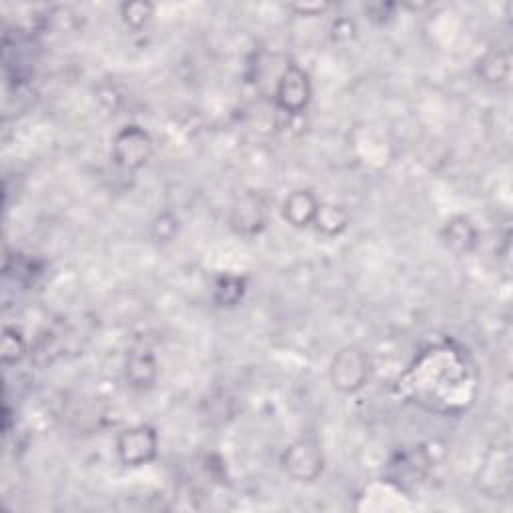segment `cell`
Listing matches in <instances>:
<instances>
[{"label":"cell","instance_id":"12","mask_svg":"<svg viewBox=\"0 0 513 513\" xmlns=\"http://www.w3.org/2000/svg\"><path fill=\"white\" fill-rule=\"evenodd\" d=\"M243 293H245V281L241 277L225 275V277L216 281L215 299L221 305V307H233V305L239 303Z\"/></svg>","mask_w":513,"mask_h":513},{"label":"cell","instance_id":"7","mask_svg":"<svg viewBox=\"0 0 513 513\" xmlns=\"http://www.w3.org/2000/svg\"><path fill=\"white\" fill-rule=\"evenodd\" d=\"M126 383L133 389H149L156 379V361L155 355L149 347L139 345V347L131 349L126 357Z\"/></svg>","mask_w":513,"mask_h":513},{"label":"cell","instance_id":"8","mask_svg":"<svg viewBox=\"0 0 513 513\" xmlns=\"http://www.w3.org/2000/svg\"><path fill=\"white\" fill-rule=\"evenodd\" d=\"M319 201L311 191L299 189L293 191L283 203V216L285 221L293 226H309L315 223V216L319 211Z\"/></svg>","mask_w":513,"mask_h":513},{"label":"cell","instance_id":"13","mask_svg":"<svg viewBox=\"0 0 513 513\" xmlns=\"http://www.w3.org/2000/svg\"><path fill=\"white\" fill-rule=\"evenodd\" d=\"M155 15V6L151 3H125L121 6L123 21L131 28H143Z\"/></svg>","mask_w":513,"mask_h":513},{"label":"cell","instance_id":"9","mask_svg":"<svg viewBox=\"0 0 513 513\" xmlns=\"http://www.w3.org/2000/svg\"><path fill=\"white\" fill-rule=\"evenodd\" d=\"M443 241L453 253H469L478 243V231L466 216H453L443 226Z\"/></svg>","mask_w":513,"mask_h":513},{"label":"cell","instance_id":"4","mask_svg":"<svg viewBox=\"0 0 513 513\" xmlns=\"http://www.w3.org/2000/svg\"><path fill=\"white\" fill-rule=\"evenodd\" d=\"M116 453L125 466H145L156 456V433L149 426L123 431L116 441Z\"/></svg>","mask_w":513,"mask_h":513},{"label":"cell","instance_id":"2","mask_svg":"<svg viewBox=\"0 0 513 513\" xmlns=\"http://www.w3.org/2000/svg\"><path fill=\"white\" fill-rule=\"evenodd\" d=\"M153 141L141 126H125L121 133H116L113 141V156L115 163L123 169H141L146 161L151 159Z\"/></svg>","mask_w":513,"mask_h":513},{"label":"cell","instance_id":"16","mask_svg":"<svg viewBox=\"0 0 513 513\" xmlns=\"http://www.w3.org/2000/svg\"><path fill=\"white\" fill-rule=\"evenodd\" d=\"M295 11H301L305 15H309V13H323L325 8H327V5H305V6H293Z\"/></svg>","mask_w":513,"mask_h":513},{"label":"cell","instance_id":"15","mask_svg":"<svg viewBox=\"0 0 513 513\" xmlns=\"http://www.w3.org/2000/svg\"><path fill=\"white\" fill-rule=\"evenodd\" d=\"M153 233H155V239L159 243L171 241L175 233H176V221L166 213L161 215V216H156V221L153 223Z\"/></svg>","mask_w":513,"mask_h":513},{"label":"cell","instance_id":"6","mask_svg":"<svg viewBox=\"0 0 513 513\" xmlns=\"http://www.w3.org/2000/svg\"><path fill=\"white\" fill-rule=\"evenodd\" d=\"M265 221H267V205L255 193L241 196L231 211V225L239 233L261 231Z\"/></svg>","mask_w":513,"mask_h":513},{"label":"cell","instance_id":"14","mask_svg":"<svg viewBox=\"0 0 513 513\" xmlns=\"http://www.w3.org/2000/svg\"><path fill=\"white\" fill-rule=\"evenodd\" d=\"M26 351V345L23 335L15 329H5V339H3V361L5 363H16L23 357Z\"/></svg>","mask_w":513,"mask_h":513},{"label":"cell","instance_id":"11","mask_svg":"<svg viewBox=\"0 0 513 513\" xmlns=\"http://www.w3.org/2000/svg\"><path fill=\"white\" fill-rule=\"evenodd\" d=\"M347 223H349V216L341 209V206L321 205L313 225H317V229L323 231L325 235H337L345 229V226H347Z\"/></svg>","mask_w":513,"mask_h":513},{"label":"cell","instance_id":"1","mask_svg":"<svg viewBox=\"0 0 513 513\" xmlns=\"http://www.w3.org/2000/svg\"><path fill=\"white\" fill-rule=\"evenodd\" d=\"M369 377V361L359 347H345L335 355L331 365L333 387L343 393L359 391Z\"/></svg>","mask_w":513,"mask_h":513},{"label":"cell","instance_id":"5","mask_svg":"<svg viewBox=\"0 0 513 513\" xmlns=\"http://www.w3.org/2000/svg\"><path fill=\"white\" fill-rule=\"evenodd\" d=\"M275 98H277V105L283 108L285 113H291V115L303 113L311 98V83H309L307 73H305L303 68H299L297 65L287 66V71H285L279 78Z\"/></svg>","mask_w":513,"mask_h":513},{"label":"cell","instance_id":"10","mask_svg":"<svg viewBox=\"0 0 513 513\" xmlns=\"http://www.w3.org/2000/svg\"><path fill=\"white\" fill-rule=\"evenodd\" d=\"M479 76L486 83H506L509 76V55L508 53H489L479 61Z\"/></svg>","mask_w":513,"mask_h":513},{"label":"cell","instance_id":"3","mask_svg":"<svg viewBox=\"0 0 513 513\" xmlns=\"http://www.w3.org/2000/svg\"><path fill=\"white\" fill-rule=\"evenodd\" d=\"M283 468L293 479L315 481L323 471V453L311 439L295 441L283 453Z\"/></svg>","mask_w":513,"mask_h":513}]
</instances>
